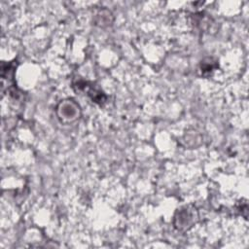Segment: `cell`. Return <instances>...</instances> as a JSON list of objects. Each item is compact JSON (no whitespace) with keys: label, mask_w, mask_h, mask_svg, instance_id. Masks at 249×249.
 I'll return each mask as SVG.
<instances>
[{"label":"cell","mask_w":249,"mask_h":249,"mask_svg":"<svg viewBox=\"0 0 249 249\" xmlns=\"http://www.w3.org/2000/svg\"><path fill=\"white\" fill-rule=\"evenodd\" d=\"M72 87L77 92H86V94L91 99V101L98 105H103L106 102L107 97L105 93L90 82H88L78 77L73 80Z\"/></svg>","instance_id":"cell-3"},{"label":"cell","mask_w":249,"mask_h":249,"mask_svg":"<svg viewBox=\"0 0 249 249\" xmlns=\"http://www.w3.org/2000/svg\"><path fill=\"white\" fill-rule=\"evenodd\" d=\"M55 115L58 121L64 124H70L77 122L82 115L80 105L71 98H66L56 105Z\"/></svg>","instance_id":"cell-2"},{"label":"cell","mask_w":249,"mask_h":249,"mask_svg":"<svg viewBox=\"0 0 249 249\" xmlns=\"http://www.w3.org/2000/svg\"><path fill=\"white\" fill-rule=\"evenodd\" d=\"M198 221V211L193 204L185 205L176 210L173 218L174 228L179 231H187Z\"/></svg>","instance_id":"cell-1"},{"label":"cell","mask_w":249,"mask_h":249,"mask_svg":"<svg viewBox=\"0 0 249 249\" xmlns=\"http://www.w3.org/2000/svg\"><path fill=\"white\" fill-rule=\"evenodd\" d=\"M93 21L95 23V25L99 26V27H107V26H110L113 21H114V17H113V14L105 9V8H102V9H99L94 17H93Z\"/></svg>","instance_id":"cell-4"},{"label":"cell","mask_w":249,"mask_h":249,"mask_svg":"<svg viewBox=\"0 0 249 249\" xmlns=\"http://www.w3.org/2000/svg\"><path fill=\"white\" fill-rule=\"evenodd\" d=\"M211 18L209 17L204 16L202 13L195 15V24L201 30H206L211 25Z\"/></svg>","instance_id":"cell-6"},{"label":"cell","mask_w":249,"mask_h":249,"mask_svg":"<svg viewBox=\"0 0 249 249\" xmlns=\"http://www.w3.org/2000/svg\"><path fill=\"white\" fill-rule=\"evenodd\" d=\"M218 68V63L211 57H207L200 62L199 71L202 77L210 76Z\"/></svg>","instance_id":"cell-5"}]
</instances>
